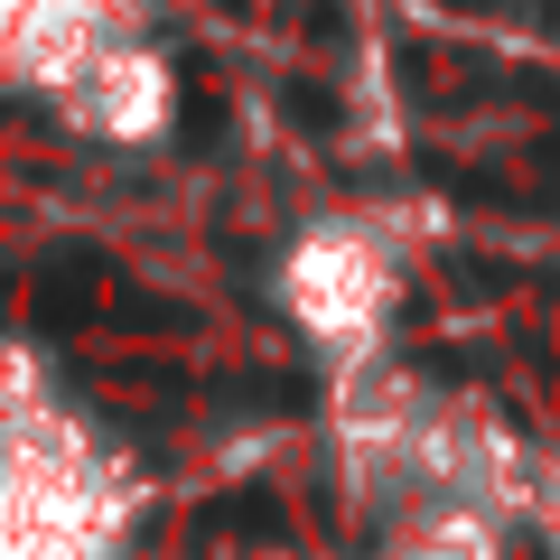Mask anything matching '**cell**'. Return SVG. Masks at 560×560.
I'll return each instance as SVG.
<instances>
[{
	"instance_id": "6da1fadb",
	"label": "cell",
	"mask_w": 560,
	"mask_h": 560,
	"mask_svg": "<svg viewBox=\"0 0 560 560\" xmlns=\"http://www.w3.org/2000/svg\"><path fill=\"white\" fill-rule=\"evenodd\" d=\"M280 113H290V121H308V131H337V94H327V84H280Z\"/></svg>"
},
{
	"instance_id": "7a4b0ae2",
	"label": "cell",
	"mask_w": 560,
	"mask_h": 560,
	"mask_svg": "<svg viewBox=\"0 0 560 560\" xmlns=\"http://www.w3.org/2000/svg\"><path fill=\"white\" fill-rule=\"evenodd\" d=\"M308 38H318V47L346 38V10H337V0H318V10H308Z\"/></svg>"
}]
</instances>
